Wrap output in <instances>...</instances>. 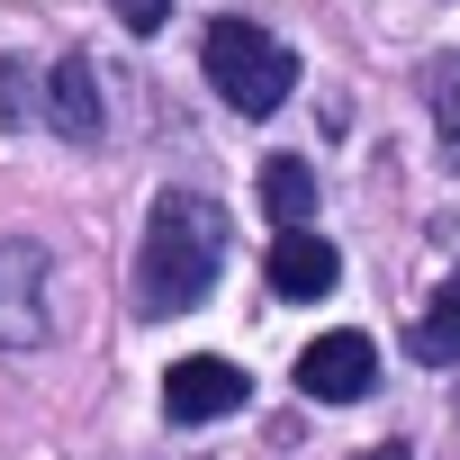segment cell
<instances>
[{
    "mask_svg": "<svg viewBox=\"0 0 460 460\" xmlns=\"http://www.w3.org/2000/svg\"><path fill=\"white\" fill-rule=\"evenodd\" d=\"M226 271V208L199 190H163L136 244V307L145 316H190Z\"/></svg>",
    "mask_w": 460,
    "mask_h": 460,
    "instance_id": "cell-1",
    "label": "cell"
},
{
    "mask_svg": "<svg viewBox=\"0 0 460 460\" xmlns=\"http://www.w3.org/2000/svg\"><path fill=\"white\" fill-rule=\"evenodd\" d=\"M199 64H208V91L235 109V118H271V109L298 91V55H289L271 28H253V19H208Z\"/></svg>",
    "mask_w": 460,
    "mask_h": 460,
    "instance_id": "cell-2",
    "label": "cell"
},
{
    "mask_svg": "<svg viewBox=\"0 0 460 460\" xmlns=\"http://www.w3.org/2000/svg\"><path fill=\"white\" fill-rule=\"evenodd\" d=\"M46 289H55V262H46V244H28V235H0V352H28V343H46Z\"/></svg>",
    "mask_w": 460,
    "mask_h": 460,
    "instance_id": "cell-3",
    "label": "cell"
},
{
    "mask_svg": "<svg viewBox=\"0 0 460 460\" xmlns=\"http://www.w3.org/2000/svg\"><path fill=\"white\" fill-rule=\"evenodd\" d=\"M298 388L316 397V406H352V397H370L379 388V343L370 334H316L307 352H298Z\"/></svg>",
    "mask_w": 460,
    "mask_h": 460,
    "instance_id": "cell-4",
    "label": "cell"
},
{
    "mask_svg": "<svg viewBox=\"0 0 460 460\" xmlns=\"http://www.w3.org/2000/svg\"><path fill=\"white\" fill-rule=\"evenodd\" d=\"M244 397H253V379H244L235 361L190 352V361H172V370H163V415H172V424H217V415H244Z\"/></svg>",
    "mask_w": 460,
    "mask_h": 460,
    "instance_id": "cell-5",
    "label": "cell"
},
{
    "mask_svg": "<svg viewBox=\"0 0 460 460\" xmlns=\"http://www.w3.org/2000/svg\"><path fill=\"white\" fill-rule=\"evenodd\" d=\"M334 280H343V253L325 235H307V226L298 235H271V289L280 298H325Z\"/></svg>",
    "mask_w": 460,
    "mask_h": 460,
    "instance_id": "cell-6",
    "label": "cell"
},
{
    "mask_svg": "<svg viewBox=\"0 0 460 460\" xmlns=\"http://www.w3.org/2000/svg\"><path fill=\"white\" fill-rule=\"evenodd\" d=\"M46 118H55V136H73V145L100 136V73H91V55H64V64L46 73Z\"/></svg>",
    "mask_w": 460,
    "mask_h": 460,
    "instance_id": "cell-7",
    "label": "cell"
},
{
    "mask_svg": "<svg viewBox=\"0 0 460 460\" xmlns=\"http://www.w3.org/2000/svg\"><path fill=\"white\" fill-rule=\"evenodd\" d=\"M262 208H271V226H280V235H298V226L316 217V172L307 163H262Z\"/></svg>",
    "mask_w": 460,
    "mask_h": 460,
    "instance_id": "cell-8",
    "label": "cell"
},
{
    "mask_svg": "<svg viewBox=\"0 0 460 460\" xmlns=\"http://www.w3.org/2000/svg\"><path fill=\"white\" fill-rule=\"evenodd\" d=\"M406 352H415V361H433V370H442V361H460V271H451V280L433 289V307L415 316Z\"/></svg>",
    "mask_w": 460,
    "mask_h": 460,
    "instance_id": "cell-9",
    "label": "cell"
},
{
    "mask_svg": "<svg viewBox=\"0 0 460 460\" xmlns=\"http://www.w3.org/2000/svg\"><path fill=\"white\" fill-rule=\"evenodd\" d=\"M424 109H433L442 154L460 163V55H433V64H424Z\"/></svg>",
    "mask_w": 460,
    "mask_h": 460,
    "instance_id": "cell-10",
    "label": "cell"
},
{
    "mask_svg": "<svg viewBox=\"0 0 460 460\" xmlns=\"http://www.w3.org/2000/svg\"><path fill=\"white\" fill-rule=\"evenodd\" d=\"M118 19H127V28H136V37H154V28H163V19H172V0H118Z\"/></svg>",
    "mask_w": 460,
    "mask_h": 460,
    "instance_id": "cell-11",
    "label": "cell"
},
{
    "mask_svg": "<svg viewBox=\"0 0 460 460\" xmlns=\"http://www.w3.org/2000/svg\"><path fill=\"white\" fill-rule=\"evenodd\" d=\"M361 460H415V451H406V442H379V451H361Z\"/></svg>",
    "mask_w": 460,
    "mask_h": 460,
    "instance_id": "cell-12",
    "label": "cell"
}]
</instances>
